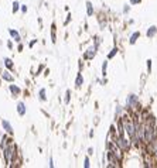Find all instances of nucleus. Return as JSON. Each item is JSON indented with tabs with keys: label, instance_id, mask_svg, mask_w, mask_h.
I'll return each instance as SVG.
<instances>
[{
	"label": "nucleus",
	"instance_id": "412c9836",
	"mask_svg": "<svg viewBox=\"0 0 157 168\" xmlns=\"http://www.w3.org/2000/svg\"><path fill=\"white\" fill-rule=\"evenodd\" d=\"M70 95H71V92H70V90H67V98H65V103H70Z\"/></svg>",
	"mask_w": 157,
	"mask_h": 168
},
{
	"label": "nucleus",
	"instance_id": "7ed1b4c3",
	"mask_svg": "<svg viewBox=\"0 0 157 168\" xmlns=\"http://www.w3.org/2000/svg\"><path fill=\"white\" fill-rule=\"evenodd\" d=\"M96 48H98V47H91V48L85 52V58H88V59L93 58V57H95V54H96Z\"/></svg>",
	"mask_w": 157,
	"mask_h": 168
},
{
	"label": "nucleus",
	"instance_id": "2eb2a0df",
	"mask_svg": "<svg viewBox=\"0 0 157 168\" xmlns=\"http://www.w3.org/2000/svg\"><path fill=\"white\" fill-rule=\"evenodd\" d=\"M45 99H47V98H45V89H41V90H40V100L44 102Z\"/></svg>",
	"mask_w": 157,
	"mask_h": 168
},
{
	"label": "nucleus",
	"instance_id": "ddd939ff",
	"mask_svg": "<svg viewBox=\"0 0 157 168\" xmlns=\"http://www.w3.org/2000/svg\"><path fill=\"white\" fill-rule=\"evenodd\" d=\"M127 102H129L127 105H129V106H132V105H136L137 99H136V96H134V95H130V96H129V100H127Z\"/></svg>",
	"mask_w": 157,
	"mask_h": 168
},
{
	"label": "nucleus",
	"instance_id": "f03ea898",
	"mask_svg": "<svg viewBox=\"0 0 157 168\" xmlns=\"http://www.w3.org/2000/svg\"><path fill=\"white\" fill-rule=\"evenodd\" d=\"M156 140V130L154 127L150 126V125H146L144 126V141L146 143H153Z\"/></svg>",
	"mask_w": 157,
	"mask_h": 168
},
{
	"label": "nucleus",
	"instance_id": "1a4fd4ad",
	"mask_svg": "<svg viewBox=\"0 0 157 168\" xmlns=\"http://www.w3.org/2000/svg\"><path fill=\"white\" fill-rule=\"evenodd\" d=\"M139 37H140V33H139V31L133 33V34H132V37H130V44H134V42H136V40H137Z\"/></svg>",
	"mask_w": 157,
	"mask_h": 168
},
{
	"label": "nucleus",
	"instance_id": "a878e982",
	"mask_svg": "<svg viewBox=\"0 0 157 168\" xmlns=\"http://www.w3.org/2000/svg\"><path fill=\"white\" fill-rule=\"evenodd\" d=\"M147 67H149V69H150V68H152V61H150V59H149V61H147Z\"/></svg>",
	"mask_w": 157,
	"mask_h": 168
},
{
	"label": "nucleus",
	"instance_id": "0eeeda50",
	"mask_svg": "<svg viewBox=\"0 0 157 168\" xmlns=\"http://www.w3.org/2000/svg\"><path fill=\"white\" fill-rule=\"evenodd\" d=\"M9 33H10V36H11L13 38H14V41H17V42L21 41V40H20V36H19V33H17L16 30H10Z\"/></svg>",
	"mask_w": 157,
	"mask_h": 168
},
{
	"label": "nucleus",
	"instance_id": "9d476101",
	"mask_svg": "<svg viewBox=\"0 0 157 168\" xmlns=\"http://www.w3.org/2000/svg\"><path fill=\"white\" fill-rule=\"evenodd\" d=\"M83 84V78H82V75L78 74V76H77V81H75V85H77V88H81Z\"/></svg>",
	"mask_w": 157,
	"mask_h": 168
},
{
	"label": "nucleus",
	"instance_id": "b1692460",
	"mask_svg": "<svg viewBox=\"0 0 157 168\" xmlns=\"http://www.w3.org/2000/svg\"><path fill=\"white\" fill-rule=\"evenodd\" d=\"M21 11L26 13V11H27V6H21Z\"/></svg>",
	"mask_w": 157,
	"mask_h": 168
},
{
	"label": "nucleus",
	"instance_id": "6ab92c4d",
	"mask_svg": "<svg viewBox=\"0 0 157 168\" xmlns=\"http://www.w3.org/2000/svg\"><path fill=\"white\" fill-rule=\"evenodd\" d=\"M19 6H20V4H19L17 1H14V3H13V13H16V11L19 10Z\"/></svg>",
	"mask_w": 157,
	"mask_h": 168
},
{
	"label": "nucleus",
	"instance_id": "f3484780",
	"mask_svg": "<svg viewBox=\"0 0 157 168\" xmlns=\"http://www.w3.org/2000/svg\"><path fill=\"white\" fill-rule=\"evenodd\" d=\"M106 68H108V61H105V62L102 64V74H103V76H105V74H106Z\"/></svg>",
	"mask_w": 157,
	"mask_h": 168
},
{
	"label": "nucleus",
	"instance_id": "39448f33",
	"mask_svg": "<svg viewBox=\"0 0 157 168\" xmlns=\"http://www.w3.org/2000/svg\"><path fill=\"white\" fill-rule=\"evenodd\" d=\"M3 127H4V130H6L9 134H13V127H11V125H10L7 120H3Z\"/></svg>",
	"mask_w": 157,
	"mask_h": 168
},
{
	"label": "nucleus",
	"instance_id": "f8f14e48",
	"mask_svg": "<svg viewBox=\"0 0 157 168\" xmlns=\"http://www.w3.org/2000/svg\"><path fill=\"white\" fill-rule=\"evenodd\" d=\"M156 33H157V28L153 26V27H150V28L147 30V37H153Z\"/></svg>",
	"mask_w": 157,
	"mask_h": 168
},
{
	"label": "nucleus",
	"instance_id": "4be33fe9",
	"mask_svg": "<svg viewBox=\"0 0 157 168\" xmlns=\"http://www.w3.org/2000/svg\"><path fill=\"white\" fill-rule=\"evenodd\" d=\"M83 165H85V168H89V165H91V164H89V158H88V157L85 158V164H83Z\"/></svg>",
	"mask_w": 157,
	"mask_h": 168
},
{
	"label": "nucleus",
	"instance_id": "dca6fc26",
	"mask_svg": "<svg viewBox=\"0 0 157 168\" xmlns=\"http://www.w3.org/2000/svg\"><path fill=\"white\" fill-rule=\"evenodd\" d=\"M116 52H118V48H113V49H112V51L109 52V55H108V58H109V59H111V58H113V57L116 55Z\"/></svg>",
	"mask_w": 157,
	"mask_h": 168
},
{
	"label": "nucleus",
	"instance_id": "aec40b11",
	"mask_svg": "<svg viewBox=\"0 0 157 168\" xmlns=\"http://www.w3.org/2000/svg\"><path fill=\"white\" fill-rule=\"evenodd\" d=\"M51 38H52V42H55V26H52V33H51Z\"/></svg>",
	"mask_w": 157,
	"mask_h": 168
},
{
	"label": "nucleus",
	"instance_id": "9b49d317",
	"mask_svg": "<svg viewBox=\"0 0 157 168\" xmlns=\"http://www.w3.org/2000/svg\"><path fill=\"white\" fill-rule=\"evenodd\" d=\"M86 11H88V16H92L93 14V7H92V3L91 1L86 3Z\"/></svg>",
	"mask_w": 157,
	"mask_h": 168
},
{
	"label": "nucleus",
	"instance_id": "f257e3e1",
	"mask_svg": "<svg viewBox=\"0 0 157 168\" xmlns=\"http://www.w3.org/2000/svg\"><path fill=\"white\" fill-rule=\"evenodd\" d=\"M14 157H16V146L10 143L4 148V160H6V164H11L14 161Z\"/></svg>",
	"mask_w": 157,
	"mask_h": 168
},
{
	"label": "nucleus",
	"instance_id": "5701e85b",
	"mask_svg": "<svg viewBox=\"0 0 157 168\" xmlns=\"http://www.w3.org/2000/svg\"><path fill=\"white\" fill-rule=\"evenodd\" d=\"M140 1H142V0H130L132 4H137V3H140Z\"/></svg>",
	"mask_w": 157,
	"mask_h": 168
},
{
	"label": "nucleus",
	"instance_id": "4468645a",
	"mask_svg": "<svg viewBox=\"0 0 157 168\" xmlns=\"http://www.w3.org/2000/svg\"><path fill=\"white\" fill-rule=\"evenodd\" d=\"M4 65H6L9 69H13V62H11L10 58H6V59H4Z\"/></svg>",
	"mask_w": 157,
	"mask_h": 168
},
{
	"label": "nucleus",
	"instance_id": "423d86ee",
	"mask_svg": "<svg viewBox=\"0 0 157 168\" xmlns=\"http://www.w3.org/2000/svg\"><path fill=\"white\" fill-rule=\"evenodd\" d=\"M1 78H3L4 81H9V82H13V79H14V78L10 75V72H7V71H4V72L1 74Z\"/></svg>",
	"mask_w": 157,
	"mask_h": 168
},
{
	"label": "nucleus",
	"instance_id": "bb28decb",
	"mask_svg": "<svg viewBox=\"0 0 157 168\" xmlns=\"http://www.w3.org/2000/svg\"><path fill=\"white\" fill-rule=\"evenodd\" d=\"M36 41H37V40H33V41L30 42V47H33V45H34V44H36Z\"/></svg>",
	"mask_w": 157,
	"mask_h": 168
},
{
	"label": "nucleus",
	"instance_id": "6e6552de",
	"mask_svg": "<svg viewBox=\"0 0 157 168\" xmlns=\"http://www.w3.org/2000/svg\"><path fill=\"white\" fill-rule=\"evenodd\" d=\"M10 92H11L13 95H19L21 90H20V88H17L16 85H10Z\"/></svg>",
	"mask_w": 157,
	"mask_h": 168
},
{
	"label": "nucleus",
	"instance_id": "20e7f679",
	"mask_svg": "<svg viewBox=\"0 0 157 168\" xmlns=\"http://www.w3.org/2000/svg\"><path fill=\"white\" fill-rule=\"evenodd\" d=\"M17 112H19L20 116H24V115H26V105H24L23 102H20V103L17 105Z\"/></svg>",
	"mask_w": 157,
	"mask_h": 168
},
{
	"label": "nucleus",
	"instance_id": "393cba45",
	"mask_svg": "<svg viewBox=\"0 0 157 168\" xmlns=\"http://www.w3.org/2000/svg\"><path fill=\"white\" fill-rule=\"evenodd\" d=\"M129 10H130V7H129V6H126V7H125V9H123V11H125V13H127V11H129Z\"/></svg>",
	"mask_w": 157,
	"mask_h": 168
},
{
	"label": "nucleus",
	"instance_id": "a211bd4d",
	"mask_svg": "<svg viewBox=\"0 0 157 168\" xmlns=\"http://www.w3.org/2000/svg\"><path fill=\"white\" fill-rule=\"evenodd\" d=\"M153 153H154V155L157 157V140L153 141Z\"/></svg>",
	"mask_w": 157,
	"mask_h": 168
}]
</instances>
